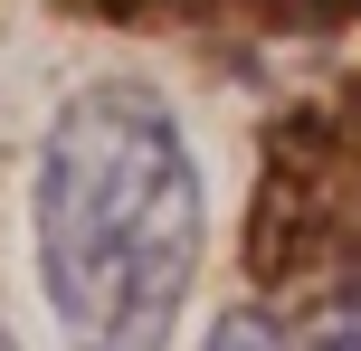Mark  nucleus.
Here are the masks:
<instances>
[{
  "instance_id": "obj_2",
  "label": "nucleus",
  "mask_w": 361,
  "mask_h": 351,
  "mask_svg": "<svg viewBox=\"0 0 361 351\" xmlns=\"http://www.w3.org/2000/svg\"><path fill=\"white\" fill-rule=\"evenodd\" d=\"M200 351H286V333H276L257 304H238V314H219V323H209V342H200Z\"/></svg>"
},
{
  "instance_id": "obj_3",
  "label": "nucleus",
  "mask_w": 361,
  "mask_h": 351,
  "mask_svg": "<svg viewBox=\"0 0 361 351\" xmlns=\"http://www.w3.org/2000/svg\"><path fill=\"white\" fill-rule=\"evenodd\" d=\"M314 351H361V304H343V314L314 333Z\"/></svg>"
},
{
  "instance_id": "obj_1",
  "label": "nucleus",
  "mask_w": 361,
  "mask_h": 351,
  "mask_svg": "<svg viewBox=\"0 0 361 351\" xmlns=\"http://www.w3.org/2000/svg\"><path fill=\"white\" fill-rule=\"evenodd\" d=\"M200 152L143 76H95L38 133L29 247L67 351H171L200 285Z\"/></svg>"
},
{
  "instance_id": "obj_4",
  "label": "nucleus",
  "mask_w": 361,
  "mask_h": 351,
  "mask_svg": "<svg viewBox=\"0 0 361 351\" xmlns=\"http://www.w3.org/2000/svg\"><path fill=\"white\" fill-rule=\"evenodd\" d=\"M0 351H19V342H10V333H0Z\"/></svg>"
}]
</instances>
